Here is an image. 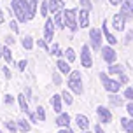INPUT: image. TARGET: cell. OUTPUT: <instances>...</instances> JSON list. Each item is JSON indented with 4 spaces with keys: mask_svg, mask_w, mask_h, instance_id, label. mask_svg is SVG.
Returning <instances> with one entry per match:
<instances>
[{
    "mask_svg": "<svg viewBox=\"0 0 133 133\" xmlns=\"http://www.w3.org/2000/svg\"><path fill=\"white\" fill-rule=\"evenodd\" d=\"M66 84H68V88H70V91L74 95H82V91H84V88H82V75H81L79 70H72L68 74Z\"/></svg>",
    "mask_w": 133,
    "mask_h": 133,
    "instance_id": "cell-1",
    "label": "cell"
},
{
    "mask_svg": "<svg viewBox=\"0 0 133 133\" xmlns=\"http://www.w3.org/2000/svg\"><path fill=\"white\" fill-rule=\"evenodd\" d=\"M77 16H79L77 9H66V11H63V23H65V26L70 32H77L79 30V19H77Z\"/></svg>",
    "mask_w": 133,
    "mask_h": 133,
    "instance_id": "cell-2",
    "label": "cell"
},
{
    "mask_svg": "<svg viewBox=\"0 0 133 133\" xmlns=\"http://www.w3.org/2000/svg\"><path fill=\"white\" fill-rule=\"evenodd\" d=\"M100 81H102V86L105 88L109 93H117V91H119L121 82H119V81H114L112 77H110V75H107L105 72L100 74Z\"/></svg>",
    "mask_w": 133,
    "mask_h": 133,
    "instance_id": "cell-3",
    "label": "cell"
},
{
    "mask_svg": "<svg viewBox=\"0 0 133 133\" xmlns=\"http://www.w3.org/2000/svg\"><path fill=\"white\" fill-rule=\"evenodd\" d=\"M11 5H12V12L16 16V19L19 23H26L28 16H26V9L23 5V2L21 0H11Z\"/></svg>",
    "mask_w": 133,
    "mask_h": 133,
    "instance_id": "cell-4",
    "label": "cell"
},
{
    "mask_svg": "<svg viewBox=\"0 0 133 133\" xmlns=\"http://www.w3.org/2000/svg\"><path fill=\"white\" fill-rule=\"evenodd\" d=\"M89 46L95 51H102V30L98 28H91L89 30Z\"/></svg>",
    "mask_w": 133,
    "mask_h": 133,
    "instance_id": "cell-5",
    "label": "cell"
},
{
    "mask_svg": "<svg viewBox=\"0 0 133 133\" xmlns=\"http://www.w3.org/2000/svg\"><path fill=\"white\" fill-rule=\"evenodd\" d=\"M81 65L84 68L93 66V56H91V46H82L81 49Z\"/></svg>",
    "mask_w": 133,
    "mask_h": 133,
    "instance_id": "cell-6",
    "label": "cell"
},
{
    "mask_svg": "<svg viewBox=\"0 0 133 133\" xmlns=\"http://www.w3.org/2000/svg\"><path fill=\"white\" fill-rule=\"evenodd\" d=\"M54 30H56L54 19H53V18H46V23H44V39H46L47 42H53Z\"/></svg>",
    "mask_w": 133,
    "mask_h": 133,
    "instance_id": "cell-7",
    "label": "cell"
},
{
    "mask_svg": "<svg viewBox=\"0 0 133 133\" xmlns=\"http://www.w3.org/2000/svg\"><path fill=\"white\" fill-rule=\"evenodd\" d=\"M96 116H98V121L102 123V124H109V123L112 121V114H110V110H109L107 107H103V105L96 107Z\"/></svg>",
    "mask_w": 133,
    "mask_h": 133,
    "instance_id": "cell-8",
    "label": "cell"
},
{
    "mask_svg": "<svg viewBox=\"0 0 133 133\" xmlns=\"http://www.w3.org/2000/svg\"><path fill=\"white\" fill-rule=\"evenodd\" d=\"M23 2V5L26 9V16H28V21L33 19L35 18V14H37V5H39V0H21Z\"/></svg>",
    "mask_w": 133,
    "mask_h": 133,
    "instance_id": "cell-9",
    "label": "cell"
},
{
    "mask_svg": "<svg viewBox=\"0 0 133 133\" xmlns=\"http://www.w3.org/2000/svg\"><path fill=\"white\" fill-rule=\"evenodd\" d=\"M102 58H103L105 63L112 65L114 61H116V58H117V53H116L110 46H103V47H102Z\"/></svg>",
    "mask_w": 133,
    "mask_h": 133,
    "instance_id": "cell-10",
    "label": "cell"
},
{
    "mask_svg": "<svg viewBox=\"0 0 133 133\" xmlns=\"http://www.w3.org/2000/svg\"><path fill=\"white\" fill-rule=\"evenodd\" d=\"M121 14H123V18L124 19H133V0H123V4H121Z\"/></svg>",
    "mask_w": 133,
    "mask_h": 133,
    "instance_id": "cell-11",
    "label": "cell"
},
{
    "mask_svg": "<svg viewBox=\"0 0 133 133\" xmlns=\"http://www.w3.org/2000/svg\"><path fill=\"white\" fill-rule=\"evenodd\" d=\"M77 19H79V26H81V28H88V26H89V9L81 7Z\"/></svg>",
    "mask_w": 133,
    "mask_h": 133,
    "instance_id": "cell-12",
    "label": "cell"
},
{
    "mask_svg": "<svg viewBox=\"0 0 133 133\" xmlns=\"http://www.w3.org/2000/svg\"><path fill=\"white\" fill-rule=\"evenodd\" d=\"M102 33H103V37H105V40L110 44V46H114L116 42H117V39L114 37L112 33L109 32V21H103V25H102Z\"/></svg>",
    "mask_w": 133,
    "mask_h": 133,
    "instance_id": "cell-13",
    "label": "cell"
},
{
    "mask_svg": "<svg viewBox=\"0 0 133 133\" xmlns=\"http://www.w3.org/2000/svg\"><path fill=\"white\" fill-rule=\"evenodd\" d=\"M49 102H51V105H53V110H54V112H58V114H60V112H61V109H63V105H61V103H63L61 93H60V95H53Z\"/></svg>",
    "mask_w": 133,
    "mask_h": 133,
    "instance_id": "cell-14",
    "label": "cell"
},
{
    "mask_svg": "<svg viewBox=\"0 0 133 133\" xmlns=\"http://www.w3.org/2000/svg\"><path fill=\"white\" fill-rule=\"evenodd\" d=\"M124 23H126V19L123 18V14H121V12H117L112 18V26L116 28V30H119V32H123V30H124Z\"/></svg>",
    "mask_w": 133,
    "mask_h": 133,
    "instance_id": "cell-15",
    "label": "cell"
},
{
    "mask_svg": "<svg viewBox=\"0 0 133 133\" xmlns=\"http://www.w3.org/2000/svg\"><path fill=\"white\" fill-rule=\"evenodd\" d=\"M54 123H56V124H58L60 128H66V126H70V116H68L66 112H60Z\"/></svg>",
    "mask_w": 133,
    "mask_h": 133,
    "instance_id": "cell-16",
    "label": "cell"
},
{
    "mask_svg": "<svg viewBox=\"0 0 133 133\" xmlns=\"http://www.w3.org/2000/svg\"><path fill=\"white\" fill-rule=\"evenodd\" d=\"M56 66H58V72H60V74H65V75H68V74L72 72V68H70V61L63 60V58H60V60H58Z\"/></svg>",
    "mask_w": 133,
    "mask_h": 133,
    "instance_id": "cell-17",
    "label": "cell"
},
{
    "mask_svg": "<svg viewBox=\"0 0 133 133\" xmlns=\"http://www.w3.org/2000/svg\"><path fill=\"white\" fill-rule=\"evenodd\" d=\"M75 124L79 126L81 131H82V130H88V128H89V119H88L86 116H82V114H77V116H75Z\"/></svg>",
    "mask_w": 133,
    "mask_h": 133,
    "instance_id": "cell-18",
    "label": "cell"
},
{
    "mask_svg": "<svg viewBox=\"0 0 133 133\" xmlns=\"http://www.w3.org/2000/svg\"><path fill=\"white\" fill-rule=\"evenodd\" d=\"M47 4H49V12L51 14H56L60 11H63V0H49Z\"/></svg>",
    "mask_w": 133,
    "mask_h": 133,
    "instance_id": "cell-19",
    "label": "cell"
},
{
    "mask_svg": "<svg viewBox=\"0 0 133 133\" xmlns=\"http://www.w3.org/2000/svg\"><path fill=\"white\" fill-rule=\"evenodd\" d=\"M18 103H19V110L23 114H26V116H28L30 109H28V100H26V96H25V93H23V95H18Z\"/></svg>",
    "mask_w": 133,
    "mask_h": 133,
    "instance_id": "cell-20",
    "label": "cell"
},
{
    "mask_svg": "<svg viewBox=\"0 0 133 133\" xmlns=\"http://www.w3.org/2000/svg\"><path fill=\"white\" fill-rule=\"evenodd\" d=\"M121 128L126 133H133V117H121Z\"/></svg>",
    "mask_w": 133,
    "mask_h": 133,
    "instance_id": "cell-21",
    "label": "cell"
},
{
    "mask_svg": "<svg viewBox=\"0 0 133 133\" xmlns=\"http://www.w3.org/2000/svg\"><path fill=\"white\" fill-rule=\"evenodd\" d=\"M109 75H124V66L123 65H116V63H112V65H109Z\"/></svg>",
    "mask_w": 133,
    "mask_h": 133,
    "instance_id": "cell-22",
    "label": "cell"
},
{
    "mask_svg": "<svg viewBox=\"0 0 133 133\" xmlns=\"http://www.w3.org/2000/svg\"><path fill=\"white\" fill-rule=\"evenodd\" d=\"M30 128H32V124H30V121H28V119H25V117L18 119V130H19L21 133H28V131H30Z\"/></svg>",
    "mask_w": 133,
    "mask_h": 133,
    "instance_id": "cell-23",
    "label": "cell"
},
{
    "mask_svg": "<svg viewBox=\"0 0 133 133\" xmlns=\"http://www.w3.org/2000/svg\"><path fill=\"white\" fill-rule=\"evenodd\" d=\"M2 58H4L7 63H12V53H11V47L9 46L2 47Z\"/></svg>",
    "mask_w": 133,
    "mask_h": 133,
    "instance_id": "cell-24",
    "label": "cell"
},
{
    "mask_svg": "<svg viewBox=\"0 0 133 133\" xmlns=\"http://www.w3.org/2000/svg\"><path fill=\"white\" fill-rule=\"evenodd\" d=\"M21 46L25 47L26 51H30V49H32V47H33V39H32V37H30V35H26L25 39H21Z\"/></svg>",
    "mask_w": 133,
    "mask_h": 133,
    "instance_id": "cell-25",
    "label": "cell"
},
{
    "mask_svg": "<svg viewBox=\"0 0 133 133\" xmlns=\"http://www.w3.org/2000/svg\"><path fill=\"white\" fill-rule=\"evenodd\" d=\"M61 98H63V103H66V105H72L74 103V98H72V93L70 91H61Z\"/></svg>",
    "mask_w": 133,
    "mask_h": 133,
    "instance_id": "cell-26",
    "label": "cell"
},
{
    "mask_svg": "<svg viewBox=\"0 0 133 133\" xmlns=\"http://www.w3.org/2000/svg\"><path fill=\"white\" fill-rule=\"evenodd\" d=\"M53 19H54V25H56V28H65V23H63V14L56 12Z\"/></svg>",
    "mask_w": 133,
    "mask_h": 133,
    "instance_id": "cell-27",
    "label": "cell"
},
{
    "mask_svg": "<svg viewBox=\"0 0 133 133\" xmlns=\"http://www.w3.org/2000/svg\"><path fill=\"white\" fill-rule=\"evenodd\" d=\"M5 128H7L11 133L19 131V130H18V121H5Z\"/></svg>",
    "mask_w": 133,
    "mask_h": 133,
    "instance_id": "cell-28",
    "label": "cell"
},
{
    "mask_svg": "<svg viewBox=\"0 0 133 133\" xmlns=\"http://www.w3.org/2000/svg\"><path fill=\"white\" fill-rule=\"evenodd\" d=\"M63 53H65V60L66 61H70V63H72V61L75 60V51H74L72 47H66V51H63Z\"/></svg>",
    "mask_w": 133,
    "mask_h": 133,
    "instance_id": "cell-29",
    "label": "cell"
},
{
    "mask_svg": "<svg viewBox=\"0 0 133 133\" xmlns=\"http://www.w3.org/2000/svg\"><path fill=\"white\" fill-rule=\"evenodd\" d=\"M109 102H110L112 105H123V100H121L116 93H110V95H109Z\"/></svg>",
    "mask_w": 133,
    "mask_h": 133,
    "instance_id": "cell-30",
    "label": "cell"
},
{
    "mask_svg": "<svg viewBox=\"0 0 133 133\" xmlns=\"http://www.w3.org/2000/svg\"><path fill=\"white\" fill-rule=\"evenodd\" d=\"M35 114H37L39 121H46V110H44V107H42V105H39L37 109H35Z\"/></svg>",
    "mask_w": 133,
    "mask_h": 133,
    "instance_id": "cell-31",
    "label": "cell"
},
{
    "mask_svg": "<svg viewBox=\"0 0 133 133\" xmlns=\"http://www.w3.org/2000/svg\"><path fill=\"white\" fill-rule=\"evenodd\" d=\"M47 14H49V4H47V2H42V4H40V16L47 18Z\"/></svg>",
    "mask_w": 133,
    "mask_h": 133,
    "instance_id": "cell-32",
    "label": "cell"
},
{
    "mask_svg": "<svg viewBox=\"0 0 133 133\" xmlns=\"http://www.w3.org/2000/svg\"><path fill=\"white\" fill-rule=\"evenodd\" d=\"M49 53L54 54V56H61V54H65V53H61V49H60V46H58V44H53V46H51V49H49Z\"/></svg>",
    "mask_w": 133,
    "mask_h": 133,
    "instance_id": "cell-33",
    "label": "cell"
},
{
    "mask_svg": "<svg viewBox=\"0 0 133 133\" xmlns=\"http://www.w3.org/2000/svg\"><path fill=\"white\" fill-rule=\"evenodd\" d=\"M18 23H19L18 19H11V21H9V26H11L12 33H18V32H19V26H18Z\"/></svg>",
    "mask_w": 133,
    "mask_h": 133,
    "instance_id": "cell-34",
    "label": "cell"
},
{
    "mask_svg": "<svg viewBox=\"0 0 133 133\" xmlns=\"http://www.w3.org/2000/svg\"><path fill=\"white\" fill-rule=\"evenodd\" d=\"M123 96L126 100H130V102H133V88H126L124 93H123Z\"/></svg>",
    "mask_w": 133,
    "mask_h": 133,
    "instance_id": "cell-35",
    "label": "cell"
},
{
    "mask_svg": "<svg viewBox=\"0 0 133 133\" xmlns=\"http://www.w3.org/2000/svg\"><path fill=\"white\" fill-rule=\"evenodd\" d=\"M47 44H49V42H47L46 39H39V40H37V46H39L40 49H44V51H49V47H47Z\"/></svg>",
    "mask_w": 133,
    "mask_h": 133,
    "instance_id": "cell-36",
    "label": "cell"
},
{
    "mask_svg": "<svg viewBox=\"0 0 133 133\" xmlns=\"http://www.w3.org/2000/svg\"><path fill=\"white\" fill-rule=\"evenodd\" d=\"M26 65H28V61H26V60H21V61H18V70H19V72H25Z\"/></svg>",
    "mask_w": 133,
    "mask_h": 133,
    "instance_id": "cell-37",
    "label": "cell"
},
{
    "mask_svg": "<svg viewBox=\"0 0 133 133\" xmlns=\"http://www.w3.org/2000/svg\"><path fill=\"white\" fill-rule=\"evenodd\" d=\"M4 102H5V105H7V107H12V103H14V96H12V95H5V100H4Z\"/></svg>",
    "mask_w": 133,
    "mask_h": 133,
    "instance_id": "cell-38",
    "label": "cell"
},
{
    "mask_svg": "<svg viewBox=\"0 0 133 133\" xmlns=\"http://www.w3.org/2000/svg\"><path fill=\"white\" fill-rule=\"evenodd\" d=\"M81 7H84V9H89L91 11V0H81Z\"/></svg>",
    "mask_w": 133,
    "mask_h": 133,
    "instance_id": "cell-39",
    "label": "cell"
},
{
    "mask_svg": "<svg viewBox=\"0 0 133 133\" xmlns=\"http://www.w3.org/2000/svg\"><path fill=\"white\" fill-rule=\"evenodd\" d=\"M28 119H30V123H39V117L35 112H28Z\"/></svg>",
    "mask_w": 133,
    "mask_h": 133,
    "instance_id": "cell-40",
    "label": "cell"
},
{
    "mask_svg": "<svg viewBox=\"0 0 133 133\" xmlns=\"http://www.w3.org/2000/svg\"><path fill=\"white\" fill-rule=\"evenodd\" d=\"M53 82L56 84V86H60V84H61V77H60V74H53Z\"/></svg>",
    "mask_w": 133,
    "mask_h": 133,
    "instance_id": "cell-41",
    "label": "cell"
},
{
    "mask_svg": "<svg viewBox=\"0 0 133 133\" xmlns=\"http://www.w3.org/2000/svg\"><path fill=\"white\" fill-rule=\"evenodd\" d=\"M4 75H5V79H7V81H11L12 74H11V70H9V66H4Z\"/></svg>",
    "mask_w": 133,
    "mask_h": 133,
    "instance_id": "cell-42",
    "label": "cell"
},
{
    "mask_svg": "<svg viewBox=\"0 0 133 133\" xmlns=\"http://www.w3.org/2000/svg\"><path fill=\"white\" fill-rule=\"evenodd\" d=\"M5 44H7V46H12V44H14V37H12V35H7V37H5Z\"/></svg>",
    "mask_w": 133,
    "mask_h": 133,
    "instance_id": "cell-43",
    "label": "cell"
},
{
    "mask_svg": "<svg viewBox=\"0 0 133 133\" xmlns=\"http://www.w3.org/2000/svg\"><path fill=\"white\" fill-rule=\"evenodd\" d=\"M126 44H130V42H133V32H128L126 33V40H124Z\"/></svg>",
    "mask_w": 133,
    "mask_h": 133,
    "instance_id": "cell-44",
    "label": "cell"
},
{
    "mask_svg": "<svg viewBox=\"0 0 133 133\" xmlns=\"http://www.w3.org/2000/svg\"><path fill=\"white\" fill-rule=\"evenodd\" d=\"M126 110H128V114L133 117V102H130V103L126 105Z\"/></svg>",
    "mask_w": 133,
    "mask_h": 133,
    "instance_id": "cell-45",
    "label": "cell"
},
{
    "mask_svg": "<svg viewBox=\"0 0 133 133\" xmlns=\"http://www.w3.org/2000/svg\"><path fill=\"white\" fill-rule=\"evenodd\" d=\"M25 96H26V100L32 98V89H30V88H26V89H25Z\"/></svg>",
    "mask_w": 133,
    "mask_h": 133,
    "instance_id": "cell-46",
    "label": "cell"
},
{
    "mask_svg": "<svg viewBox=\"0 0 133 133\" xmlns=\"http://www.w3.org/2000/svg\"><path fill=\"white\" fill-rule=\"evenodd\" d=\"M109 4H110V5H121L123 0H109Z\"/></svg>",
    "mask_w": 133,
    "mask_h": 133,
    "instance_id": "cell-47",
    "label": "cell"
},
{
    "mask_svg": "<svg viewBox=\"0 0 133 133\" xmlns=\"http://www.w3.org/2000/svg\"><path fill=\"white\" fill-rule=\"evenodd\" d=\"M58 133H74V131L70 130V126H66V128H61V130H60Z\"/></svg>",
    "mask_w": 133,
    "mask_h": 133,
    "instance_id": "cell-48",
    "label": "cell"
},
{
    "mask_svg": "<svg viewBox=\"0 0 133 133\" xmlns=\"http://www.w3.org/2000/svg\"><path fill=\"white\" fill-rule=\"evenodd\" d=\"M95 133H105V131L102 130V126H100V124H96V126H95Z\"/></svg>",
    "mask_w": 133,
    "mask_h": 133,
    "instance_id": "cell-49",
    "label": "cell"
},
{
    "mask_svg": "<svg viewBox=\"0 0 133 133\" xmlns=\"http://www.w3.org/2000/svg\"><path fill=\"white\" fill-rule=\"evenodd\" d=\"M4 23V12H2V5H0V25Z\"/></svg>",
    "mask_w": 133,
    "mask_h": 133,
    "instance_id": "cell-50",
    "label": "cell"
},
{
    "mask_svg": "<svg viewBox=\"0 0 133 133\" xmlns=\"http://www.w3.org/2000/svg\"><path fill=\"white\" fill-rule=\"evenodd\" d=\"M81 133H91V131H88V130H82V131H81Z\"/></svg>",
    "mask_w": 133,
    "mask_h": 133,
    "instance_id": "cell-51",
    "label": "cell"
},
{
    "mask_svg": "<svg viewBox=\"0 0 133 133\" xmlns=\"http://www.w3.org/2000/svg\"><path fill=\"white\" fill-rule=\"evenodd\" d=\"M0 58H2V46H0Z\"/></svg>",
    "mask_w": 133,
    "mask_h": 133,
    "instance_id": "cell-52",
    "label": "cell"
},
{
    "mask_svg": "<svg viewBox=\"0 0 133 133\" xmlns=\"http://www.w3.org/2000/svg\"><path fill=\"white\" fill-rule=\"evenodd\" d=\"M0 133H2V130H0Z\"/></svg>",
    "mask_w": 133,
    "mask_h": 133,
    "instance_id": "cell-53",
    "label": "cell"
}]
</instances>
